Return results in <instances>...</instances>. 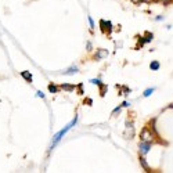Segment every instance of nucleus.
I'll return each mask as SVG.
<instances>
[{"label": "nucleus", "instance_id": "7ed1b4c3", "mask_svg": "<svg viewBox=\"0 0 173 173\" xmlns=\"http://www.w3.org/2000/svg\"><path fill=\"white\" fill-rule=\"evenodd\" d=\"M150 147H151V141H143L139 148H140V152H141L143 155H146L148 151H150Z\"/></svg>", "mask_w": 173, "mask_h": 173}, {"label": "nucleus", "instance_id": "4be33fe9", "mask_svg": "<svg viewBox=\"0 0 173 173\" xmlns=\"http://www.w3.org/2000/svg\"><path fill=\"white\" fill-rule=\"evenodd\" d=\"M129 105H130V103H127V101H125V103L122 104V107H129Z\"/></svg>", "mask_w": 173, "mask_h": 173}, {"label": "nucleus", "instance_id": "20e7f679", "mask_svg": "<svg viewBox=\"0 0 173 173\" xmlns=\"http://www.w3.org/2000/svg\"><path fill=\"white\" fill-rule=\"evenodd\" d=\"M107 56H108V50H105V49H98V50L96 51L94 58L96 60H103V58H105Z\"/></svg>", "mask_w": 173, "mask_h": 173}, {"label": "nucleus", "instance_id": "2eb2a0df", "mask_svg": "<svg viewBox=\"0 0 173 173\" xmlns=\"http://www.w3.org/2000/svg\"><path fill=\"white\" fill-rule=\"evenodd\" d=\"M146 36H147L146 42H150V40H152V33H146Z\"/></svg>", "mask_w": 173, "mask_h": 173}, {"label": "nucleus", "instance_id": "9d476101", "mask_svg": "<svg viewBox=\"0 0 173 173\" xmlns=\"http://www.w3.org/2000/svg\"><path fill=\"white\" fill-rule=\"evenodd\" d=\"M159 67H161V65H159V63H158V61H152L151 65H150L151 71H158V69H159Z\"/></svg>", "mask_w": 173, "mask_h": 173}, {"label": "nucleus", "instance_id": "5701e85b", "mask_svg": "<svg viewBox=\"0 0 173 173\" xmlns=\"http://www.w3.org/2000/svg\"><path fill=\"white\" fill-rule=\"evenodd\" d=\"M132 1H133V3H134V4H139V3H140V1H141V0H132Z\"/></svg>", "mask_w": 173, "mask_h": 173}, {"label": "nucleus", "instance_id": "412c9836", "mask_svg": "<svg viewBox=\"0 0 173 173\" xmlns=\"http://www.w3.org/2000/svg\"><path fill=\"white\" fill-rule=\"evenodd\" d=\"M78 89H79V94H83V90H82V84H79Z\"/></svg>", "mask_w": 173, "mask_h": 173}, {"label": "nucleus", "instance_id": "aec40b11", "mask_svg": "<svg viewBox=\"0 0 173 173\" xmlns=\"http://www.w3.org/2000/svg\"><path fill=\"white\" fill-rule=\"evenodd\" d=\"M36 96H37V97H40V98H43V97H44V94H43L42 91H37V93H36Z\"/></svg>", "mask_w": 173, "mask_h": 173}, {"label": "nucleus", "instance_id": "1a4fd4ad", "mask_svg": "<svg viewBox=\"0 0 173 173\" xmlns=\"http://www.w3.org/2000/svg\"><path fill=\"white\" fill-rule=\"evenodd\" d=\"M105 93H107V84L101 83V84H100V96H101V97H104Z\"/></svg>", "mask_w": 173, "mask_h": 173}, {"label": "nucleus", "instance_id": "ddd939ff", "mask_svg": "<svg viewBox=\"0 0 173 173\" xmlns=\"http://www.w3.org/2000/svg\"><path fill=\"white\" fill-rule=\"evenodd\" d=\"M152 93H154V89H147L144 93H143V96H144V97H148V96H151Z\"/></svg>", "mask_w": 173, "mask_h": 173}, {"label": "nucleus", "instance_id": "0eeeda50", "mask_svg": "<svg viewBox=\"0 0 173 173\" xmlns=\"http://www.w3.org/2000/svg\"><path fill=\"white\" fill-rule=\"evenodd\" d=\"M21 76H22L24 79H25L26 82H29V83L32 82V75L29 74L28 71H24V72H21Z\"/></svg>", "mask_w": 173, "mask_h": 173}, {"label": "nucleus", "instance_id": "f3484780", "mask_svg": "<svg viewBox=\"0 0 173 173\" xmlns=\"http://www.w3.org/2000/svg\"><path fill=\"white\" fill-rule=\"evenodd\" d=\"M121 108H122V107H118V108H115V110L112 111V115H116V114H118V112L121 111Z\"/></svg>", "mask_w": 173, "mask_h": 173}, {"label": "nucleus", "instance_id": "f8f14e48", "mask_svg": "<svg viewBox=\"0 0 173 173\" xmlns=\"http://www.w3.org/2000/svg\"><path fill=\"white\" fill-rule=\"evenodd\" d=\"M49 91H51V93H58V87L56 84H49Z\"/></svg>", "mask_w": 173, "mask_h": 173}, {"label": "nucleus", "instance_id": "a211bd4d", "mask_svg": "<svg viewBox=\"0 0 173 173\" xmlns=\"http://www.w3.org/2000/svg\"><path fill=\"white\" fill-rule=\"evenodd\" d=\"M89 22H90V28L93 29V28H94V22H93V20H91V17H89Z\"/></svg>", "mask_w": 173, "mask_h": 173}, {"label": "nucleus", "instance_id": "423d86ee", "mask_svg": "<svg viewBox=\"0 0 173 173\" xmlns=\"http://www.w3.org/2000/svg\"><path fill=\"white\" fill-rule=\"evenodd\" d=\"M140 163H141V166L144 168L146 172H150V166H148V163H147V161H146V158L144 157H140Z\"/></svg>", "mask_w": 173, "mask_h": 173}, {"label": "nucleus", "instance_id": "6e6552de", "mask_svg": "<svg viewBox=\"0 0 173 173\" xmlns=\"http://www.w3.org/2000/svg\"><path fill=\"white\" fill-rule=\"evenodd\" d=\"M61 89H63V90H67V91H72V90H75V86H72V84L64 83V84H61Z\"/></svg>", "mask_w": 173, "mask_h": 173}, {"label": "nucleus", "instance_id": "f257e3e1", "mask_svg": "<svg viewBox=\"0 0 173 173\" xmlns=\"http://www.w3.org/2000/svg\"><path fill=\"white\" fill-rule=\"evenodd\" d=\"M76 121H78V116H75V118H74V121L71 122V123H68V125L65 126V127H64L63 130H60V132L57 133V134H56V136L53 137V146H54V144H57V143H58V140H60V139H61V137H63L64 134H65V133H67V132H68L69 129L72 127V126H75Z\"/></svg>", "mask_w": 173, "mask_h": 173}, {"label": "nucleus", "instance_id": "39448f33", "mask_svg": "<svg viewBox=\"0 0 173 173\" xmlns=\"http://www.w3.org/2000/svg\"><path fill=\"white\" fill-rule=\"evenodd\" d=\"M141 140L143 141H151V139H152V134L150 133V130H148L147 127L146 129H143V132H141Z\"/></svg>", "mask_w": 173, "mask_h": 173}, {"label": "nucleus", "instance_id": "9b49d317", "mask_svg": "<svg viewBox=\"0 0 173 173\" xmlns=\"http://www.w3.org/2000/svg\"><path fill=\"white\" fill-rule=\"evenodd\" d=\"M76 72H78V68H76V67H71V68H69L67 72H64V74L65 75H72V74H76Z\"/></svg>", "mask_w": 173, "mask_h": 173}, {"label": "nucleus", "instance_id": "dca6fc26", "mask_svg": "<svg viewBox=\"0 0 173 173\" xmlns=\"http://www.w3.org/2000/svg\"><path fill=\"white\" fill-rule=\"evenodd\" d=\"M122 90H123V94H129V93H130V89H127V87H122Z\"/></svg>", "mask_w": 173, "mask_h": 173}, {"label": "nucleus", "instance_id": "4468645a", "mask_svg": "<svg viewBox=\"0 0 173 173\" xmlns=\"http://www.w3.org/2000/svg\"><path fill=\"white\" fill-rule=\"evenodd\" d=\"M90 82H91V83H93V84H97V86H100V84H101V82H100L98 79H91Z\"/></svg>", "mask_w": 173, "mask_h": 173}, {"label": "nucleus", "instance_id": "f03ea898", "mask_svg": "<svg viewBox=\"0 0 173 173\" xmlns=\"http://www.w3.org/2000/svg\"><path fill=\"white\" fill-rule=\"evenodd\" d=\"M125 136L132 139V137L134 136V127L132 125L130 122H126V130H125Z\"/></svg>", "mask_w": 173, "mask_h": 173}, {"label": "nucleus", "instance_id": "6ab92c4d", "mask_svg": "<svg viewBox=\"0 0 173 173\" xmlns=\"http://www.w3.org/2000/svg\"><path fill=\"white\" fill-rule=\"evenodd\" d=\"M141 1H144V3H155L158 0H141Z\"/></svg>", "mask_w": 173, "mask_h": 173}, {"label": "nucleus", "instance_id": "b1692460", "mask_svg": "<svg viewBox=\"0 0 173 173\" xmlns=\"http://www.w3.org/2000/svg\"><path fill=\"white\" fill-rule=\"evenodd\" d=\"M158 1H163V3H166V4H168V3L170 1V0H158Z\"/></svg>", "mask_w": 173, "mask_h": 173}]
</instances>
